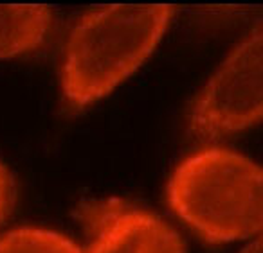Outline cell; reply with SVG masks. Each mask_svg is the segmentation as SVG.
I'll return each mask as SVG.
<instances>
[{
  "label": "cell",
  "instance_id": "obj_3",
  "mask_svg": "<svg viewBox=\"0 0 263 253\" xmlns=\"http://www.w3.org/2000/svg\"><path fill=\"white\" fill-rule=\"evenodd\" d=\"M263 119V20L220 63L187 112V133L202 142Z\"/></svg>",
  "mask_w": 263,
  "mask_h": 253
},
{
  "label": "cell",
  "instance_id": "obj_8",
  "mask_svg": "<svg viewBox=\"0 0 263 253\" xmlns=\"http://www.w3.org/2000/svg\"><path fill=\"white\" fill-rule=\"evenodd\" d=\"M241 253H263V235L256 239L254 242H251Z\"/></svg>",
  "mask_w": 263,
  "mask_h": 253
},
{
  "label": "cell",
  "instance_id": "obj_1",
  "mask_svg": "<svg viewBox=\"0 0 263 253\" xmlns=\"http://www.w3.org/2000/svg\"><path fill=\"white\" fill-rule=\"evenodd\" d=\"M173 16V6H103L85 13L65 45L67 102L81 108L110 94L154 52Z\"/></svg>",
  "mask_w": 263,
  "mask_h": 253
},
{
  "label": "cell",
  "instance_id": "obj_4",
  "mask_svg": "<svg viewBox=\"0 0 263 253\" xmlns=\"http://www.w3.org/2000/svg\"><path fill=\"white\" fill-rule=\"evenodd\" d=\"M78 217L90 234L87 253H186L182 237L162 217L124 199L83 201Z\"/></svg>",
  "mask_w": 263,
  "mask_h": 253
},
{
  "label": "cell",
  "instance_id": "obj_2",
  "mask_svg": "<svg viewBox=\"0 0 263 253\" xmlns=\"http://www.w3.org/2000/svg\"><path fill=\"white\" fill-rule=\"evenodd\" d=\"M168 205L211 244L263 231V167L227 147H205L177 165Z\"/></svg>",
  "mask_w": 263,
  "mask_h": 253
},
{
  "label": "cell",
  "instance_id": "obj_5",
  "mask_svg": "<svg viewBox=\"0 0 263 253\" xmlns=\"http://www.w3.org/2000/svg\"><path fill=\"white\" fill-rule=\"evenodd\" d=\"M51 24L52 13L45 6H0V59L38 49Z\"/></svg>",
  "mask_w": 263,
  "mask_h": 253
},
{
  "label": "cell",
  "instance_id": "obj_7",
  "mask_svg": "<svg viewBox=\"0 0 263 253\" xmlns=\"http://www.w3.org/2000/svg\"><path fill=\"white\" fill-rule=\"evenodd\" d=\"M15 180L6 165L0 162V223L9 216L15 203Z\"/></svg>",
  "mask_w": 263,
  "mask_h": 253
},
{
  "label": "cell",
  "instance_id": "obj_6",
  "mask_svg": "<svg viewBox=\"0 0 263 253\" xmlns=\"http://www.w3.org/2000/svg\"><path fill=\"white\" fill-rule=\"evenodd\" d=\"M0 253H83L65 235L44 228H16L0 239Z\"/></svg>",
  "mask_w": 263,
  "mask_h": 253
}]
</instances>
